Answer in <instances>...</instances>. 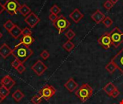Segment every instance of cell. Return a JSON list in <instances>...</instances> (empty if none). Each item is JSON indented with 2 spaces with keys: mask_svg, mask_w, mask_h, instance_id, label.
<instances>
[{
  "mask_svg": "<svg viewBox=\"0 0 123 104\" xmlns=\"http://www.w3.org/2000/svg\"><path fill=\"white\" fill-rule=\"evenodd\" d=\"M33 54L32 50L22 43H18L12 49V54L14 56L15 59H19L22 64L25 62Z\"/></svg>",
  "mask_w": 123,
  "mask_h": 104,
  "instance_id": "obj_1",
  "label": "cell"
},
{
  "mask_svg": "<svg viewBox=\"0 0 123 104\" xmlns=\"http://www.w3.org/2000/svg\"><path fill=\"white\" fill-rule=\"evenodd\" d=\"M116 88H117V87H116L112 82H110V83H107V84L103 88V90L105 91V93H106L107 95H108L109 96H111L112 92H113Z\"/></svg>",
  "mask_w": 123,
  "mask_h": 104,
  "instance_id": "obj_17",
  "label": "cell"
},
{
  "mask_svg": "<svg viewBox=\"0 0 123 104\" xmlns=\"http://www.w3.org/2000/svg\"><path fill=\"white\" fill-rule=\"evenodd\" d=\"M53 25L58 30V33H62L68 29V28L71 25V22L63 15H60L58 16L57 20L53 22Z\"/></svg>",
  "mask_w": 123,
  "mask_h": 104,
  "instance_id": "obj_4",
  "label": "cell"
},
{
  "mask_svg": "<svg viewBox=\"0 0 123 104\" xmlns=\"http://www.w3.org/2000/svg\"><path fill=\"white\" fill-rule=\"evenodd\" d=\"M12 97L16 102H19L25 97V95L20 90H17L12 93Z\"/></svg>",
  "mask_w": 123,
  "mask_h": 104,
  "instance_id": "obj_20",
  "label": "cell"
},
{
  "mask_svg": "<svg viewBox=\"0 0 123 104\" xmlns=\"http://www.w3.org/2000/svg\"><path fill=\"white\" fill-rule=\"evenodd\" d=\"M35 42V38L32 35H25L22 36V38L20 40V43H23L24 45L27 46H30Z\"/></svg>",
  "mask_w": 123,
  "mask_h": 104,
  "instance_id": "obj_16",
  "label": "cell"
},
{
  "mask_svg": "<svg viewBox=\"0 0 123 104\" xmlns=\"http://www.w3.org/2000/svg\"><path fill=\"white\" fill-rule=\"evenodd\" d=\"M120 92L119 91V90L117 89V88L112 92V95H111V97H112L113 98H117L119 96H120Z\"/></svg>",
  "mask_w": 123,
  "mask_h": 104,
  "instance_id": "obj_35",
  "label": "cell"
},
{
  "mask_svg": "<svg viewBox=\"0 0 123 104\" xmlns=\"http://www.w3.org/2000/svg\"><path fill=\"white\" fill-rule=\"evenodd\" d=\"M50 13H53V14L58 15V14L60 13V12H61V8L57 4H53L52 6V7L50 8Z\"/></svg>",
  "mask_w": 123,
  "mask_h": 104,
  "instance_id": "obj_28",
  "label": "cell"
},
{
  "mask_svg": "<svg viewBox=\"0 0 123 104\" xmlns=\"http://www.w3.org/2000/svg\"><path fill=\"white\" fill-rule=\"evenodd\" d=\"M25 22L31 28H34L40 22V19L38 16H37L34 12H31L25 18Z\"/></svg>",
  "mask_w": 123,
  "mask_h": 104,
  "instance_id": "obj_10",
  "label": "cell"
},
{
  "mask_svg": "<svg viewBox=\"0 0 123 104\" xmlns=\"http://www.w3.org/2000/svg\"><path fill=\"white\" fill-rule=\"evenodd\" d=\"M32 30L29 28H25L24 29L22 30V35L25 36V35H32Z\"/></svg>",
  "mask_w": 123,
  "mask_h": 104,
  "instance_id": "obj_30",
  "label": "cell"
},
{
  "mask_svg": "<svg viewBox=\"0 0 123 104\" xmlns=\"http://www.w3.org/2000/svg\"><path fill=\"white\" fill-rule=\"evenodd\" d=\"M84 17V14L77 8L74 9L69 14V17L75 22L79 23Z\"/></svg>",
  "mask_w": 123,
  "mask_h": 104,
  "instance_id": "obj_12",
  "label": "cell"
},
{
  "mask_svg": "<svg viewBox=\"0 0 123 104\" xmlns=\"http://www.w3.org/2000/svg\"><path fill=\"white\" fill-rule=\"evenodd\" d=\"M5 10V7L4 4H2L1 2H0V14Z\"/></svg>",
  "mask_w": 123,
  "mask_h": 104,
  "instance_id": "obj_36",
  "label": "cell"
},
{
  "mask_svg": "<svg viewBox=\"0 0 123 104\" xmlns=\"http://www.w3.org/2000/svg\"><path fill=\"white\" fill-rule=\"evenodd\" d=\"M4 28L9 33L12 29H13V28L15 26V24L14 23H13L10 20H8L4 24Z\"/></svg>",
  "mask_w": 123,
  "mask_h": 104,
  "instance_id": "obj_23",
  "label": "cell"
},
{
  "mask_svg": "<svg viewBox=\"0 0 123 104\" xmlns=\"http://www.w3.org/2000/svg\"><path fill=\"white\" fill-rule=\"evenodd\" d=\"M12 53V49L6 44V43H3L0 46V55L3 59H6L9 55H11Z\"/></svg>",
  "mask_w": 123,
  "mask_h": 104,
  "instance_id": "obj_14",
  "label": "cell"
},
{
  "mask_svg": "<svg viewBox=\"0 0 123 104\" xmlns=\"http://www.w3.org/2000/svg\"><path fill=\"white\" fill-rule=\"evenodd\" d=\"M74 47H75V45H74V43L71 41H67L63 45V48L66 50V51H67L68 52H71L74 49Z\"/></svg>",
  "mask_w": 123,
  "mask_h": 104,
  "instance_id": "obj_21",
  "label": "cell"
},
{
  "mask_svg": "<svg viewBox=\"0 0 123 104\" xmlns=\"http://www.w3.org/2000/svg\"><path fill=\"white\" fill-rule=\"evenodd\" d=\"M91 18L97 24H100L102 22L104 19L105 18V15L102 12L100 9H97L91 16Z\"/></svg>",
  "mask_w": 123,
  "mask_h": 104,
  "instance_id": "obj_13",
  "label": "cell"
},
{
  "mask_svg": "<svg viewBox=\"0 0 123 104\" xmlns=\"http://www.w3.org/2000/svg\"><path fill=\"white\" fill-rule=\"evenodd\" d=\"M99 44L105 50H108L112 45V42L110 35V33H105L98 40Z\"/></svg>",
  "mask_w": 123,
  "mask_h": 104,
  "instance_id": "obj_7",
  "label": "cell"
},
{
  "mask_svg": "<svg viewBox=\"0 0 123 104\" xmlns=\"http://www.w3.org/2000/svg\"><path fill=\"white\" fill-rule=\"evenodd\" d=\"M21 64H22L19 59H14V60L11 63V65H12V67H14L15 69Z\"/></svg>",
  "mask_w": 123,
  "mask_h": 104,
  "instance_id": "obj_31",
  "label": "cell"
},
{
  "mask_svg": "<svg viewBox=\"0 0 123 104\" xmlns=\"http://www.w3.org/2000/svg\"></svg>",
  "mask_w": 123,
  "mask_h": 104,
  "instance_id": "obj_40",
  "label": "cell"
},
{
  "mask_svg": "<svg viewBox=\"0 0 123 104\" xmlns=\"http://www.w3.org/2000/svg\"><path fill=\"white\" fill-rule=\"evenodd\" d=\"M4 5L5 7V10L10 15L17 14L19 8L21 6V4L17 1V0H7Z\"/></svg>",
  "mask_w": 123,
  "mask_h": 104,
  "instance_id": "obj_6",
  "label": "cell"
},
{
  "mask_svg": "<svg viewBox=\"0 0 123 104\" xmlns=\"http://www.w3.org/2000/svg\"><path fill=\"white\" fill-rule=\"evenodd\" d=\"M65 36H66L69 41H71V40L76 36V33H75V32H74L73 30L69 29L68 31H66V32L65 33Z\"/></svg>",
  "mask_w": 123,
  "mask_h": 104,
  "instance_id": "obj_25",
  "label": "cell"
},
{
  "mask_svg": "<svg viewBox=\"0 0 123 104\" xmlns=\"http://www.w3.org/2000/svg\"><path fill=\"white\" fill-rule=\"evenodd\" d=\"M2 36H3V35H2V33H1L0 32V39L1 38V37H2Z\"/></svg>",
  "mask_w": 123,
  "mask_h": 104,
  "instance_id": "obj_39",
  "label": "cell"
},
{
  "mask_svg": "<svg viewBox=\"0 0 123 104\" xmlns=\"http://www.w3.org/2000/svg\"><path fill=\"white\" fill-rule=\"evenodd\" d=\"M31 69L37 75V76H41L47 69L48 67L41 61V60H37L32 67Z\"/></svg>",
  "mask_w": 123,
  "mask_h": 104,
  "instance_id": "obj_8",
  "label": "cell"
},
{
  "mask_svg": "<svg viewBox=\"0 0 123 104\" xmlns=\"http://www.w3.org/2000/svg\"><path fill=\"white\" fill-rule=\"evenodd\" d=\"M58 17V16L57 14H53V13H50V15H49V19H50V20L53 23L55 22L57 20Z\"/></svg>",
  "mask_w": 123,
  "mask_h": 104,
  "instance_id": "obj_34",
  "label": "cell"
},
{
  "mask_svg": "<svg viewBox=\"0 0 123 104\" xmlns=\"http://www.w3.org/2000/svg\"><path fill=\"white\" fill-rule=\"evenodd\" d=\"M103 25L106 27V28H110L112 25L113 24V20L110 17H105V18L104 19V20L102 21Z\"/></svg>",
  "mask_w": 123,
  "mask_h": 104,
  "instance_id": "obj_24",
  "label": "cell"
},
{
  "mask_svg": "<svg viewBox=\"0 0 123 104\" xmlns=\"http://www.w3.org/2000/svg\"><path fill=\"white\" fill-rule=\"evenodd\" d=\"M94 90L87 83L82 85L75 93V95L80 99L81 102H85L93 95Z\"/></svg>",
  "mask_w": 123,
  "mask_h": 104,
  "instance_id": "obj_2",
  "label": "cell"
},
{
  "mask_svg": "<svg viewBox=\"0 0 123 104\" xmlns=\"http://www.w3.org/2000/svg\"><path fill=\"white\" fill-rule=\"evenodd\" d=\"M49 56H50V54H49V52H48L47 50L43 51L41 52V54H40V57L43 58L44 60L48 59L49 58Z\"/></svg>",
  "mask_w": 123,
  "mask_h": 104,
  "instance_id": "obj_32",
  "label": "cell"
},
{
  "mask_svg": "<svg viewBox=\"0 0 123 104\" xmlns=\"http://www.w3.org/2000/svg\"><path fill=\"white\" fill-rule=\"evenodd\" d=\"M110 1L113 4H116V3H117L120 0H110Z\"/></svg>",
  "mask_w": 123,
  "mask_h": 104,
  "instance_id": "obj_37",
  "label": "cell"
},
{
  "mask_svg": "<svg viewBox=\"0 0 123 104\" xmlns=\"http://www.w3.org/2000/svg\"><path fill=\"white\" fill-rule=\"evenodd\" d=\"M10 93V90H8L7 88H6L4 86H1L0 87V94L5 98L6 97H7Z\"/></svg>",
  "mask_w": 123,
  "mask_h": 104,
  "instance_id": "obj_26",
  "label": "cell"
},
{
  "mask_svg": "<svg viewBox=\"0 0 123 104\" xmlns=\"http://www.w3.org/2000/svg\"><path fill=\"white\" fill-rule=\"evenodd\" d=\"M0 84L1 86L5 87L6 88H7L8 90H11L13 86L16 84V82L9 76V75H5L0 82Z\"/></svg>",
  "mask_w": 123,
  "mask_h": 104,
  "instance_id": "obj_11",
  "label": "cell"
},
{
  "mask_svg": "<svg viewBox=\"0 0 123 104\" xmlns=\"http://www.w3.org/2000/svg\"><path fill=\"white\" fill-rule=\"evenodd\" d=\"M110 35L112 42V46L115 48L119 47L123 43V33L121 30L115 27L110 33Z\"/></svg>",
  "mask_w": 123,
  "mask_h": 104,
  "instance_id": "obj_3",
  "label": "cell"
},
{
  "mask_svg": "<svg viewBox=\"0 0 123 104\" xmlns=\"http://www.w3.org/2000/svg\"><path fill=\"white\" fill-rule=\"evenodd\" d=\"M42 99H43V98L39 94H37L32 98L31 102L33 104H40L42 101Z\"/></svg>",
  "mask_w": 123,
  "mask_h": 104,
  "instance_id": "obj_27",
  "label": "cell"
},
{
  "mask_svg": "<svg viewBox=\"0 0 123 104\" xmlns=\"http://www.w3.org/2000/svg\"><path fill=\"white\" fill-rule=\"evenodd\" d=\"M16 70H17L19 74H22V73H23V72L26 70V68H25V67L23 65V64H21L16 69Z\"/></svg>",
  "mask_w": 123,
  "mask_h": 104,
  "instance_id": "obj_33",
  "label": "cell"
},
{
  "mask_svg": "<svg viewBox=\"0 0 123 104\" xmlns=\"http://www.w3.org/2000/svg\"><path fill=\"white\" fill-rule=\"evenodd\" d=\"M113 6H114V4H113L110 0H107V1L104 3V4H103V7H104L105 9H106L107 10L111 9L113 7Z\"/></svg>",
  "mask_w": 123,
  "mask_h": 104,
  "instance_id": "obj_29",
  "label": "cell"
},
{
  "mask_svg": "<svg viewBox=\"0 0 123 104\" xmlns=\"http://www.w3.org/2000/svg\"><path fill=\"white\" fill-rule=\"evenodd\" d=\"M111 61L115 64L117 69L123 75V48L112 59Z\"/></svg>",
  "mask_w": 123,
  "mask_h": 104,
  "instance_id": "obj_9",
  "label": "cell"
},
{
  "mask_svg": "<svg viewBox=\"0 0 123 104\" xmlns=\"http://www.w3.org/2000/svg\"><path fill=\"white\" fill-rule=\"evenodd\" d=\"M64 87L70 92V93H73L76 89H77V88L79 87L78 83L74 80V78H70L68 79V80L64 84Z\"/></svg>",
  "mask_w": 123,
  "mask_h": 104,
  "instance_id": "obj_15",
  "label": "cell"
},
{
  "mask_svg": "<svg viewBox=\"0 0 123 104\" xmlns=\"http://www.w3.org/2000/svg\"><path fill=\"white\" fill-rule=\"evenodd\" d=\"M105 69H106V70L109 72V73H110V74H113L117 69V67H116V66L115 65V64L112 62V61H110V62H109L106 66H105Z\"/></svg>",
  "mask_w": 123,
  "mask_h": 104,
  "instance_id": "obj_22",
  "label": "cell"
},
{
  "mask_svg": "<svg viewBox=\"0 0 123 104\" xmlns=\"http://www.w3.org/2000/svg\"><path fill=\"white\" fill-rule=\"evenodd\" d=\"M18 12L24 17H27L30 12H31V9L26 4H23L22 5L20 6V7L19 8Z\"/></svg>",
  "mask_w": 123,
  "mask_h": 104,
  "instance_id": "obj_19",
  "label": "cell"
},
{
  "mask_svg": "<svg viewBox=\"0 0 123 104\" xmlns=\"http://www.w3.org/2000/svg\"><path fill=\"white\" fill-rule=\"evenodd\" d=\"M4 97L0 94V103H1V102L4 101Z\"/></svg>",
  "mask_w": 123,
  "mask_h": 104,
  "instance_id": "obj_38",
  "label": "cell"
},
{
  "mask_svg": "<svg viewBox=\"0 0 123 104\" xmlns=\"http://www.w3.org/2000/svg\"><path fill=\"white\" fill-rule=\"evenodd\" d=\"M56 93L55 88H54L53 86L46 85H45L38 93V94L45 100L49 101Z\"/></svg>",
  "mask_w": 123,
  "mask_h": 104,
  "instance_id": "obj_5",
  "label": "cell"
},
{
  "mask_svg": "<svg viewBox=\"0 0 123 104\" xmlns=\"http://www.w3.org/2000/svg\"><path fill=\"white\" fill-rule=\"evenodd\" d=\"M10 35L15 39L18 38L20 35H22V29L17 25L13 28V29L9 32Z\"/></svg>",
  "mask_w": 123,
  "mask_h": 104,
  "instance_id": "obj_18",
  "label": "cell"
}]
</instances>
